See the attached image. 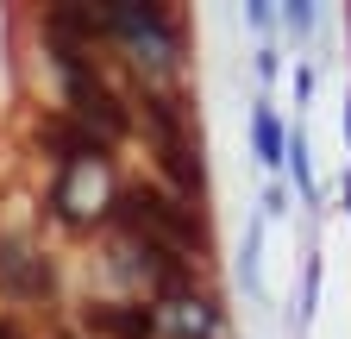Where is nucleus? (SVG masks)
Returning a JSON list of instances; mask_svg holds the SVG:
<instances>
[{"mask_svg": "<svg viewBox=\"0 0 351 339\" xmlns=\"http://www.w3.org/2000/svg\"><path fill=\"white\" fill-rule=\"evenodd\" d=\"M125 214H132V220H145V226H157L169 245H182V251H201V239H207L201 220L182 214V207H176L169 195H157V189H132V195H125Z\"/></svg>", "mask_w": 351, "mask_h": 339, "instance_id": "obj_1", "label": "nucleus"}, {"mask_svg": "<svg viewBox=\"0 0 351 339\" xmlns=\"http://www.w3.org/2000/svg\"><path fill=\"white\" fill-rule=\"evenodd\" d=\"M63 69H69V95H75V113H82V119H101V132H119V126H125V113H119V107H113V95L101 89V75L88 82V69L75 63V51H63Z\"/></svg>", "mask_w": 351, "mask_h": 339, "instance_id": "obj_2", "label": "nucleus"}, {"mask_svg": "<svg viewBox=\"0 0 351 339\" xmlns=\"http://www.w3.org/2000/svg\"><path fill=\"white\" fill-rule=\"evenodd\" d=\"M101 333H113V339H145L151 333V308H132V302H113V308H95L88 314Z\"/></svg>", "mask_w": 351, "mask_h": 339, "instance_id": "obj_3", "label": "nucleus"}]
</instances>
